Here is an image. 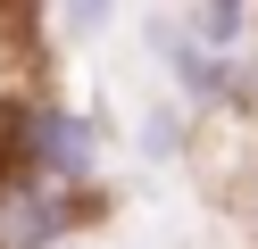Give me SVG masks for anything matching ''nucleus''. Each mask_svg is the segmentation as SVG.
<instances>
[{
    "label": "nucleus",
    "mask_w": 258,
    "mask_h": 249,
    "mask_svg": "<svg viewBox=\"0 0 258 249\" xmlns=\"http://www.w3.org/2000/svg\"><path fill=\"white\" fill-rule=\"evenodd\" d=\"M183 17H191V33H200L208 50H225V58L258 33V9H233V0H217V9H183Z\"/></svg>",
    "instance_id": "20e7f679"
},
{
    "label": "nucleus",
    "mask_w": 258,
    "mask_h": 249,
    "mask_svg": "<svg viewBox=\"0 0 258 249\" xmlns=\"http://www.w3.org/2000/svg\"><path fill=\"white\" fill-rule=\"evenodd\" d=\"M150 33H158V50H167L175 92H183V100H200V108L233 100V75H241V66L225 58V50H208L200 33H191V17H183V9H158V17H150Z\"/></svg>",
    "instance_id": "f03ea898"
},
{
    "label": "nucleus",
    "mask_w": 258,
    "mask_h": 249,
    "mask_svg": "<svg viewBox=\"0 0 258 249\" xmlns=\"http://www.w3.org/2000/svg\"><path fill=\"white\" fill-rule=\"evenodd\" d=\"M34 25L50 33V42H100V33H117L125 17H117V9H92V0H75V9H42Z\"/></svg>",
    "instance_id": "39448f33"
},
{
    "label": "nucleus",
    "mask_w": 258,
    "mask_h": 249,
    "mask_svg": "<svg viewBox=\"0 0 258 249\" xmlns=\"http://www.w3.org/2000/svg\"><path fill=\"white\" fill-rule=\"evenodd\" d=\"M75 216H84L75 191H50V183H25V175L0 183V249H50V241H67Z\"/></svg>",
    "instance_id": "7ed1b4c3"
},
{
    "label": "nucleus",
    "mask_w": 258,
    "mask_h": 249,
    "mask_svg": "<svg viewBox=\"0 0 258 249\" xmlns=\"http://www.w3.org/2000/svg\"><path fill=\"white\" fill-rule=\"evenodd\" d=\"M17 175L50 191H92L100 175V125L84 108H25L17 116Z\"/></svg>",
    "instance_id": "f257e3e1"
},
{
    "label": "nucleus",
    "mask_w": 258,
    "mask_h": 249,
    "mask_svg": "<svg viewBox=\"0 0 258 249\" xmlns=\"http://www.w3.org/2000/svg\"><path fill=\"white\" fill-rule=\"evenodd\" d=\"M134 149L142 158H175V149H183V108H150L142 133H134Z\"/></svg>",
    "instance_id": "423d86ee"
}]
</instances>
